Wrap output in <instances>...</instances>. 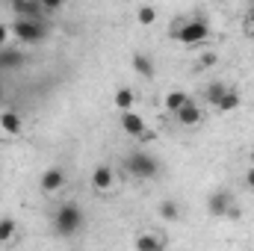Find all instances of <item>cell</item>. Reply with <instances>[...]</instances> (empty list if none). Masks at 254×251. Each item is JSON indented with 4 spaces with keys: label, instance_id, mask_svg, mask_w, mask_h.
Segmentation results:
<instances>
[{
    "label": "cell",
    "instance_id": "6da1fadb",
    "mask_svg": "<svg viewBox=\"0 0 254 251\" xmlns=\"http://www.w3.org/2000/svg\"><path fill=\"white\" fill-rule=\"evenodd\" d=\"M83 225H86V213H83V207L80 204H63V207H57V213H54V234H60V237H74V234H80L83 231Z\"/></svg>",
    "mask_w": 254,
    "mask_h": 251
},
{
    "label": "cell",
    "instance_id": "7a4b0ae2",
    "mask_svg": "<svg viewBox=\"0 0 254 251\" xmlns=\"http://www.w3.org/2000/svg\"><path fill=\"white\" fill-rule=\"evenodd\" d=\"M12 36L18 39V45H24V48H36V45H42V42L51 36L48 18H42V21H21V18H15V24H12Z\"/></svg>",
    "mask_w": 254,
    "mask_h": 251
},
{
    "label": "cell",
    "instance_id": "3957f363",
    "mask_svg": "<svg viewBox=\"0 0 254 251\" xmlns=\"http://www.w3.org/2000/svg\"><path fill=\"white\" fill-rule=\"evenodd\" d=\"M172 39L187 45V48H195V45H204L210 39V24L204 18H190V21H181L178 27H172Z\"/></svg>",
    "mask_w": 254,
    "mask_h": 251
},
{
    "label": "cell",
    "instance_id": "277c9868",
    "mask_svg": "<svg viewBox=\"0 0 254 251\" xmlns=\"http://www.w3.org/2000/svg\"><path fill=\"white\" fill-rule=\"evenodd\" d=\"M125 169L136 181H154L160 175V160L148 151H133V154L125 157Z\"/></svg>",
    "mask_w": 254,
    "mask_h": 251
},
{
    "label": "cell",
    "instance_id": "5b68a950",
    "mask_svg": "<svg viewBox=\"0 0 254 251\" xmlns=\"http://www.w3.org/2000/svg\"><path fill=\"white\" fill-rule=\"evenodd\" d=\"M207 213L222 219V216H237V204H234V195L228 189H213L210 198H207Z\"/></svg>",
    "mask_w": 254,
    "mask_h": 251
},
{
    "label": "cell",
    "instance_id": "8992f818",
    "mask_svg": "<svg viewBox=\"0 0 254 251\" xmlns=\"http://www.w3.org/2000/svg\"><path fill=\"white\" fill-rule=\"evenodd\" d=\"M12 12H15V18H21V21H42V18L48 15L42 0H12Z\"/></svg>",
    "mask_w": 254,
    "mask_h": 251
},
{
    "label": "cell",
    "instance_id": "52a82bcc",
    "mask_svg": "<svg viewBox=\"0 0 254 251\" xmlns=\"http://www.w3.org/2000/svg\"><path fill=\"white\" fill-rule=\"evenodd\" d=\"M65 184H68V175H65L63 166H51V169H45V175H42V181H39V187H42L45 195H54V192L65 189Z\"/></svg>",
    "mask_w": 254,
    "mask_h": 251
},
{
    "label": "cell",
    "instance_id": "ba28073f",
    "mask_svg": "<svg viewBox=\"0 0 254 251\" xmlns=\"http://www.w3.org/2000/svg\"><path fill=\"white\" fill-rule=\"evenodd\" d=\"M113 187H116V172H113V166H95V172H92V189L95 192H113Z\"/></svg>",
    "mask_w": 254,
    "mask_h": 251
},
{
    "label": "cell",
    "instance_id": "9c48e42d",
    "mask_svg": "<svg viewBox=\"0 0 254 251\" xmlns=\"http://www.w3.org/2000/svg\"><path fill=\"white\" fill-rule=\"evenodd\" d=\"M133 246H136V251H166V237L157 231H139Z\"/></svg>",
    "mask_w": 254,
    "mask_h": 251
},
{
    "label": "cell",
    "instance_id": "30bf717a",
    "mask_svg": "<svg viewBox=\"0 0 254 251\" xmlns=\"http://www.w3.org/2000/svg\"><path fill=\"white\" fill-rule=\"evenodd\" d=\"M27 65V54L21 48H0V71H18Z\"/></svg>",
    "mask_w": 254,
    "mask_h": 251
},
{
    "label": "cell",
    "instance_id": "8fae6325",
    "mask_svg": "<svg viewBox=\"0 0 254 251\" xmlns=\"http://www.w3.org/2000/svg\"><path fill=\"white\" fill-rule=\"evenodd\" d=\"M119 125H122V130H125L127 136H145L148 133V127H145V119L136 113V110H130V113H122V119H119Z\"/></svg>",
    "mask_w": 254,
    "mask_h": 251
},
{
    "label": "cell",
    "instance_id": "7c38bea8",
    "mask_svg": "<svg viewBox=\"0 0 254 251\" xmlns=\"http://www.w3.org/2000/svg\"><path fill=\"white\" fill-rule=\"evenodd\" d=\"M175 119H178V125H181V127H198V125H201V119H204V113H201V107H198L195 101H190V104H187Z\"/></svg>",
    "mask_w": 254,
    "mask_h": 251
},
{
    "label": "cell",
    "instance_id": "4fadbf2b",
    "mask_svg": "<svg viewBox=\"0 0 254 251\" xmlns=\"http://www.w3.org/2000/svg\"><path fill=\"white\" fill-rule=\"evenodd\" d=\"M130 65H133V71H136L139 77H145V80H154V74H157V65H154V60H151L148 54H133Z\"/></svg>",
    "mask_w": 254,
    "mask_h": 251
},
{
    "label": "cell",
    "instance_id": "5bb4252c",
    "mask_svg": "<svg viewBox=\"0 0 254 251\" xmlns=\"http://www.w3.org/2000/svg\"><path fill=\"white\" fill-rule=\"evenodd\" d=\"M0 130H3V133H9V136H18V133L24 130V119H21V113L6 110V113L0 116Z\"/></svg>",
    "mask_w": 254,
    "mask_h": 251
},
{
    "label": "cell",
    "instance_id": "9a60e30c",
    "mask_svg": "<svg viewBox=\"0 0 254 251\" xmlns=\"http://www.w3.org/2000/svg\"><path fill=\"white\" fill-rule=\"evenodd\" d=\"M113 104H116L122 113H130V110H133V104H136V92H133L130 86H119V89H116V95H113Z\"/></svg>",
    "mask_w": 254,
    "mask_h": 251
},
{
    "label": "cell",
    "instance_id": "2e32d148",
    "mask_svg": "<svg viewBox=\"0 0 254 251\" xmlns=\"http://www.w3.org/2000/svg\"><path fill=\"white\" fill-rule=\"evenodd\" d=\"M228 92H231V86H225L222 80H213V83L204 89V101H207L210 107H219V101H222Z\"/></svg>",
    "mask_w": 254,
    "mask_h": 251
},
{
    "label": "cell",
    "instance_id": "e0dca14e",
    "mask_svg": "<svg viewBox=\"0 0 254 251\" xmlns=\"http://www.w3.org/2000/svg\"><path fill=\"white\" fill-rule=\"evenodd\" d=\"M190 101H192V98L184 92V89H175V92H169V95H166V110H169L172 116H178Z\"/></svg>",
    "mask_w": 254,
    "mask_h": 251
},
{
    "label": "cell",
    "instance_id": "ac0fdd59",
    "mask_svg": "<svg viewBox=\"0 0 254 251\" xmlns=\"http://www.w3.org/2000/svg\"><path fill=\"white\" fill-rule=\"evenodd\" d=\"M157 213H160L163 222H178V219H181V204H178L175 198H166V201L157 204Z\"/></svg>",
    "mask_w": 254,
    "mask_h": 251
},
{
    "label": "cell",
    "instance_id": "d6986e66",
    "mask_svg": "<svg viewBox=\"0 0 254 251\" xmlns=\"http://www.w3.org/2000/svg\"><path fill=\"white\" fill-rule=\"evenodd\" d=\"M15 234H18V222H15L12 216H3V219H0V246L12 243Z\"/></svg>",
    "mask_w": 254,
    "mask_h": 251
},
{
    "label": "cell",
    "instance_id": "ffe728a7",
    "mask_svg": "<svg viewBox=\"0 0 254 251\" xmlns=\"http://www.w3.org/2000/svg\"><path fill=\"white\" fill-rule=\"evenodd\" d=\"M240 104H243V101H240V95L231 89V92L219 101V107H216V110H219V113H234V110H240Z\"/></svg>",
    "mask_w": 254,
    "mask_h": 251
},
{
    "label": "cell",
    "instance_id": "44dd1931",
    "mask_svg": "<svg viewBox=\"0 0 254 251\" xmlns=\"http://www.w3.org/2000/svg\"><path fill=\"white\" fill-rule=\"evenodd\" d=\"M136 21L139 24H154L157 21V9L154 6H139L136 9Z\"/></svg>",
    "mask_w": 254,
    "mask_h": 251
},
{
    "label": "cell",
    "instance_id": "7402d4cb",
    "mask_svg": "<svg viewBox=\"0 0 254 251\" xmlns=\"http://www.w3.org/2000/svg\"><path fill=\"white\" fill-rule=\"evenodd\" d=\"M216 63H219V57H216L213 51H204V54L198 57V68H213Z\"/></svg>",
    "mask_w": 254,
    "mask_h": 251
},
{
    "label": "cell",
    "instance_id": "603a6c76",
    "mask_svg": "<svg viewBox=\"0 0 254 251\" xmlns=\"http://www.w3.org/2000/svg\"><path fill=\"white\" fill-rule=\"evenodd\" d=\"M9 24H0V48H6V42H9Z\"/></svg>",
    "mask_w": 254,
    "mask_h": 251
},
{
    "label": "cell",
    "instance_id": "cb8c5ba5",
    "mask_svg": "<svg viewBox=\"0 0 254 251\" xmlns=\"http://www.w3.org/2000/svg\"><path fill=\"white\" fill-rule=\"evenodd\" d=\"M246 189H254V166L246 172Z\"/></svg>",
    "mask_w": 254,
    "mask_h": 251
},
{
    "label": "cell",
    "instance_id": "d4e9b609",
    "mask_svg": "<svg viewBox=\"0 0 254 251\" xmlns=\"http://www.w3.org/2000/svg\"><path fill=\"white\" fill-rule=\"evenodd\" d=\"M249 157H252V166H254V148H252V154H249Z\"/></svg>",
    "mask_w": 254,
    "mask_h": 251
}]
</instances>
